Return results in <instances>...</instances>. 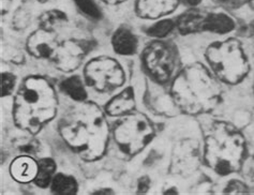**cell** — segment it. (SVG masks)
Wrapping results in <instances>:
<instances>
[{"label": "cell", "mask_w": 254, "mask_h": 195, "mask_svg": "<svg viewBox=\"0 0 254 195\" xmlns=\"http://www.w3.org/2000/svg\"><path fill=\"white\" fill-rule=\"evenodd\" d=\"M63 139L77 156L93 162L101 159L109 144V124L102 110L93 102H77L59 123Z\"/></svg>", "instance_id": "obj_1"}, {"label": "cell", "mask_w": 254, "mask_h": 195, "mask_svg": "<svg viewBox=\"0 0 254 195\" xmlns=\"http://www.w3.org/2000/svg\"><path fill=\"white\" fill-rule=\"evenodd\" d=\"M58 98L54 87L41 76H28L19 87L13 102V119L21 130L37 134L55 118Z\"/></svg>", "instance_id": "obj_2"}, {"label": "cell", "mask_w": 254, "mask_h": 195, "mask_svg": "<svg viewBox=\"0 0 254 195\" xmlns=\"http://www.w3.org/2000/svg\"><path fill=\"white\" fill-rule=\"evenodd\" d=\"M172 97L185 113L199 115L209 113L219 104L221 87L203 65L192 64L174 79Z\"/></svg>", "instance_id": "obj_3"}, {"label": "cell", "mask_w": 254, "mask_h": 195, "mask_svg": "<svg viewBox=\"0 0 254 195\" xmlns=\"http://www.w3.org/2000/svg\"><path fill=\"white\" fill-rule=\"evenodd\" d=\"M246 140L235 127L226 123L211 126L205 138V162L219 175H230L242 169Z\"/></svg>", "instance_id": "obj_4"}, {"label": "cell", "mask_w": 254, "mask_h": 195, "mask_svg": "<svg viewBox=\"0 0 254 195\" xmlns=\"http://www.w3.org/2000/svg\"><path fill=\"white\" fill-rule=\"evenodd\" d=\"M205 56L215 75L226 84H238L249 72L248 59L236 39L212 43Z\"/></svg>", "instance_id": "obj_5"}, {"label": "cell", "mask_w": 254, "mask_h": 195, "mask_svg": "<svg viewBox=\"0 0 254 195\" xmlns=\"http://www.w3.org/2000/svg\"><path fill=\"white\" fill-rule=\"evenodd\" d=\"M113 134L120 150L125 154L135 156L152 139L155 128L144 114L131 112L118 120Z\"/></svg>", "instance_id": "obj_6"}, {"label": "cell", "mask_w": 254, "mask_h": 195, "mask_svg": "<svg viewBox=\"0 0 254 195\" xmlns=\"http://www.w3.org/2000/svg\"><path fill=\"white\" fill-rule=\"evenodd\" d=\"M86 82L99 92L108 93L125 84L126 73L116 59L96 57L85 65Z\"/></svg>", "instance_id": "obj_7"}, {"label": "cell", "mask_w": 254, "mask_h": 195, "mask_svg": "<svg viewBox=\"0 0 254 195\" xmlns=\"http://www.w3.org/2000/svg\"><path fill=\"white\" fill-rule=\"evenodd\" d=\"M143 64L153 78L159 83H166L176 69V50L162 41L152 42L143 53Z\"/></svg>", "instance_id": "obj_8"}, {"label": "cell", "mask_w": 254, "mask_h": 195, "mask_svg": "<svg viewBox=\"0 0 254 195\" xmlns=\"http://www.w3.org/2000/svg\"><path fill=\"white\" fill-rule=\"evenodd\" d=\"M88 51V43L85 41L66 40L59 42L51 62L60 71L72 72L81 65Z\"/></svg>", "instance_id": "obj_9"}, {"label": "cell", "mask_w": 254, "mask_h": 195, "mask_svg": "<svg viewBox=\"0 0 254 195\" xmlns=\"http://www.w3.org/2000/svg\"><path fill=\"white\" fill-rule=\"evenodd\" d=\"M59 42L60 41L58 40L56 31L44 29L40 27L39 29L33 31L28 37L26 48L33 57L51 60Z\"/></svg>", "instance_id": "obj_10"}, {"label": "cell", "mask_w": 254, "mask_h": 195, "mask_svg": "<svg viewBox=\"0 0 254 195\" xmlns=\"http://www.w3.org/2000/svg\"><path fill=\"white\" fill-rule=\"evenodd\" d=\"M179 4V0H135L136 14L147 19H157L171 14Z\"/></svg>", "instance_id": "obj_11"}, {"label": "cell", "mask_w": 254, "mask_h": 195, "mask_svg": "<svg viewBox=\"0 0 254 195\" xmlns=\"http://www.w3.org/2000/svg\"><path fill=\"white\" fill-rule=\"evenodd\" d=\"M112 46L118 55L130 56L135 54L138 40L134 33L127 26L119 27L112 37Z\"/></svg>", "instance_id": "obj_12"}, {"label": "cell", "mask_w": 254, "mask_h": 195, "mask_svg": "<svg viewBox=\"0 0 254 195\" xmlns=\"http://www.w3.org/2000/svg\"><path fill=\"white\" fill-rule=\"evenodd\" d=\"M135 107L134 91L129 87L126 88L113 99L105 106V112L112 117H123L131 113Z\"/></svg>", "instance_id": "obj_13"}, {"label": "cell", "mask_w": 254, "mask_h": 195, "mask_svg": "<svg viewBox=\"0 0 254 195\" xmlns=\"http://www.w3.org/2000/svg\"><path fill=\"white\" fill-rule=\"evenodd\" d=\"M39 164L29 156H21L13 160L10 166L11 176L18 183L27 184L35 181Z\"/></svg>", "instance_id": "obj_14"}, {"label": "cell", "mask_w": 254, "mask_h": 195, "mask_svg": "<svg viewBox=\"0 0 254 195\" xmlns=\"http://www.w3.org/2000/svg\"><path fill=\"white\" fill-rule=\"evenodd\" d=\"M235 28V23L233 19L221 12L205 13L203 21V31H209L218 35H224V33L231 32Z\"/></svg>", "instance_id": "obj_15"}, {"label": "cell", "mask_w": 254, "mask_h": 195, "mask_svg": "<svg viewBox=\"0 0 254 195\" xmlns=\"http://www.w3.org/2000/svg\"><path fill=\"white\" fill-rule=\"evenodd\" d=\"M205 17V12L198 9H190L183 13L177 19L176 26L180 33L183 35H191L203 31V21Z\"/></svg>", "instance_id": "obj_16"}, {"label": "cell", "mask_w": 254, "mask_h": 195, "mask_svg": "<svg viewBox=\"0 0 254 195\" xmlns=\"http://www.w3.org/2000/svg\"><path fill=\"white\" fill-rule=\"evenodd\" d=\"M60 89L64 93L76 102H83L87 99V91L82 78L78 75H72L60 83Z\"/></svg>", "instance_id": "obj_17"}, {"label": "cell", "mask_w": 254, "mask_h": 195, "mask_svg": "<svg viewBox=\"0 0 254 195\" xmlns=\"http://www.w3.org/2000/svg\"><path fill=\"white\" fill-rule=\"evenodd\" d=\"M52 192L59 195H72L76 194L78 185L74 177L64 174H56L51 184Z\"/></svg>", "instance_id": "obj_18"}, {"label": "cell", "mask_w": 254, "mask_h": 195, "mask_svg": "<svg viewBox=\"0 0 254 195\" xmlns=\"http://www.w3.org/2000/svg\"><path fill=\"white\" fill-rule=\"evenodd\" d=\"M38 173L35 179V183L40 188H48L55 177L56 172V163L55 161L50 158H45L40 160L38 163Z\"/></svg>", "instance_id": "obj_19"}, {"label": "cell", "mask_w": 254, "mask_h": 195, "mask_svg": "<svg viewBox=\"0 0 254 195\" xmlns=\"http://www.w3.org/2000/svg\"><path fill=\"white\" fill-rule=\"evenodd\" d=\"M66 21H68V16L64 12L60 10L46 11L39 17L40 27L53 31H56L57 27L66 23Z\"/></svg>", "instance_id": "obj_20"}, {"label": "cell", "mask_w": 254, "mask_h": 195, "mask_svg": "<svg viewBox=\"0 0 254 195\" xmlns=\"http://www.w3.org/2000/svg\"><path fill=\"white\" fill-rule=\"evenodd\" d=\"M77 9L81 11L85 16L93 21L102 18V12L100 10L96 0H73Z\"/></svg>", "instance_id": "obj_21"}, {"label": "cell", "mask_w": 254, "mask_h": 195, "mask_svg": "<svg viewBox=\"0 0 254 195\" xmlns=\"http://www.w3.org/2000/svg\"><path fill=\"white\" fill-rule=\"evenodd\" d=\"M175 26L176 24L174 23L172 19H161V21H159L152 26H150L149 28L146 30V32L147 35L150 37L162 39L168 36L169 33H171Z\"/></svg>", "instance_id": "obj_22"}, {"label": "cell", "mask_w": 254, "mask_h": 195, "mask_svg": "<svg viewBox=\"0 0 254 195\" xmlns=\"http://www.w3.org/2000/svg\"><path fill=\"white\" fill-rule=\"evenodd\" d=\"M15 87V76L13 74L5 72L1 74V96L8 97L12 95Z\"/></svg>", "instance_id": "obj_23"}, {"label": "cell", "mask_w": 254, "mask_h": 195, "mask_svg": "<svg viewBox=\"0 0 254 195\" xmlns=\"http://www.w3.org/2000/svg\"><path fill=\"white\" fill-rule=\"evenodd\" d=\"M247 192L248 190H247L246 185L238 180H232L225 189V193L229 194H244Z\"/></svg>", "instance_id": "obj_24"}, {"label": "cell", "mask_w": 254, "mask_h": 195, "mask_svg": "<svg viewBox=\"0 0 254 195\" xmlns=\"http://www.w3.org/2000/svg\"><path fill=\"white\" fill-rule=\"evenodd\" d=\"M150 187V179L148 177H142L139 178L138 183H137V192L138 193H145L148 191Z\"/></svg>", "instance_id": "obj_25"}, {"label": "cell", "mask_w": 254, "mask_h": 195, "mask_svg": "<svg viewBox=\"0 0 254 195\" xmlns=\"http://www.w3.org/2000/svg\"><path fill=\"white\" fill-rule=\"evenodd\" d=\"M38 147H39V144L37 140H29L28 143L22 145L21 150L26 153H35L37 152Z\"/></svg>", "instance_id": "obj_26"}, {"label": "cell", "mask_w": 254, "mask_h": 195, "mask_svg": "<svg viewBox=\"0 0 254 195\" xmlns=\"http://www.w3.org/2000/svg\"><path fill=\"white\" fill-rule=\"evenodd\" d=\"M248 175H249L250 178L252 179V181L254 183V158L252 159V161L250 162L249 169H248Z\"/></svg>", "instance_id": "obj_27"}, {"label": "cell", "mask_w": 254, "mask_h": 195, "mask_svg": "<svg viewBox=\"0 0 254 195\" xmlns=\"http://www.w3.org/2000/svg\"><path fill=\"white\" fill-rule=\"evenodd\" d=\"M103 1H104L105 3H108V4L116 5V4H120V3H123V2L127 1V0H103Z\"/></svg>", "instance_id": "obj_28"}, {"label": "cell", "mask_w": 254, "mask_h": 195, "mask_svg": "<svg viewBox=\"0 0 254 195\" xmlns=\"http://www.w3.org/2000/svg\"><path fill=\"white\" fill-rule=\"evenodd\" d=\"M114 192L111 189H102L99 190L97 192H93V194H113Z\"/></svg>", "instance_id": "obj_29"}, {"label": "cell", "mask_w": 254, "mask_h": 195, "mask_svg": "<svg viewBox=\"0 0 254 195\" xmlns=\"http://www.w3.org/2000/svg\"><path fill=\"white\" fill-rule=\"evenodd\" d=\"M187 2H188L192 6H195L200 2V0H187Z\"/></svg>", "instance_id": "obj_30"}, {"label": "cell", "mask_w": 254, "mask_h": 195, "mask_svg": "<svg viewBox=\"0 0 254 195\" xmlns=\"http://www.w3.org/2000/svg\"><path fill=\"white\" fill-rule=\"evenodd\" d=\"M248 2H249L251 8L254 10V0H248Z\"/></svg>", "instance_id": "obj_31"}, {"label": "cell", "mask_w": 254, "mask_h": 195, "mask_svg": "<svg viewBox=\"0 0 254 195\" xmlns=\"http://www.w3.org/2000/svg\"><path fill=\"white\" fill-rule=\"evenodd\" d=\"M251 35H252L253 38H254V23L251 25Z\"/></svg>", "instance_id": "obj_32"}, {"label": "cell", "mask_w": 254, "mask_h": 195, "mask_svg": "<svg viewBox=\"0 0 254 195\" xmlns=\"http://www.w3.org/2000/svg\"><path fill=\"white\" fill-rule=\"evenodd\" d=\"M37 1L41 2V3H45V2H49V1H51V0H37Z\"/></svg>", "instance_id": "obj_33"}]
</instances>
